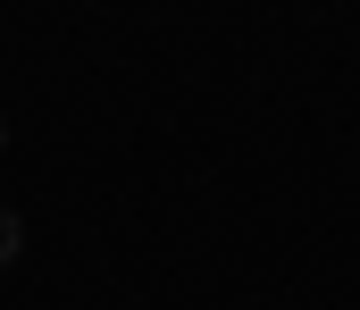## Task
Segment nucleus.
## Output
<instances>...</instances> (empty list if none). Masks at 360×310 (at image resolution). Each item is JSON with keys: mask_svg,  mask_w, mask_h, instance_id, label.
<instances>
[{"mask_svg": "<svg viewBox=\"0 0 360 310\" xmlns=\"http://www.w3.org/2000/svg\"><path fill=\"white\" fill-rule=\"evenodd\" d=\"M0 151H8V109H0Z\"/></svg>", "mask_w": 360, "mask_h": 310, "instance_id": "2", "label": "nucleus"}, {"mask_svg": "<svg viewBox=\"0 0 360 310\" xmlns=\"http://www.w3.org/2000/svg\"><path fill=\"white\" fill-rule=\"evenodd\" d=\"M17 260H25V218L0 202V269H17Z\"/></svg>", "mask_w": 360, "mask_h": 310, "instance_id": "1", "label": "nucleus"}]
</instances>
